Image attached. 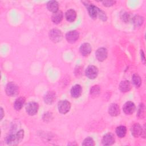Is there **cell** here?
Instances as JSON below:
<instances>
[{"label": "cell", "instance_id": "9", "mask_svg": "<svg viewBox=\"0 0 146 146\" xmlns=\"http://www.w3.org/2000/svg\"><path fill=\"white\" fill-rule=\"evenodd\" d=\"M107 50L104 47H100L98 48L95 52V56L96 59L100 61H104L107 57Z\"/></svg>", "mask_w": 146, "mask_h": 146}, {"label": "cell", "instance_id": "5", "mask_svg": "<svg viewBox=\"0 0 146 146\" xmlns=\"http://www.w3.org/2000/svg\"><path fill=\"white\" fill-rule=\"evenodd\" d=\"M58 108L60 113L65 114L70 111L71 108V103L66 100H61L58 103Z\"/></svg>", "mask_w": 146, "mask_h": 146}, {"label": "cell", "instance_id": "29", "mask_svg": "<svg viewBox=\"0 0 146 146\" xmlns=\"http://www.w3.org/2000/svg\"><path fill=\"white\" fill-rule=\"evenodd\" d=\"M123 18L124 21H125V22L128 21L129 20V15L128 14V13H125V14H124L123 17Z\"/></svg>", "mask_w": 146, "mask_h": 146}, {"label": "cell", "instance_id": "25", "mask_svg": "<svg viewBox=\"0 0 146 146\" xmlns=\"http://www.w3.org/2000/svg\"><path fill=\"white\" fill-rule=\"evenodd\" d=\"M100 92V88L98 85H95L90 90V94L92 96H98Z\"/></svg>", "mask_w": 146, "mask_h": 146}, {"label": "cell", "instance_id": "13", "mask_svg": "<svg viewBox=\"0 0 146 146\" xmlns=\"http://www.w3.org/2000/svg\"><path fill=\"white\" fill-rule=\"evenodd\" d=\"M92 51V47L90 43H83L79 48V51L80 54L84 56H88Z\"/></svg>", "mask_w": 146, "mask_h": 146}, {"label": "cell", "instance_id": "2", "mask_svg": "<svg viewBox=\"0 0 146 146\" xmlns=\"http://www.w3.org/2000/svg\"><path fill=\"white\" fill-rule=\"evenodd\" d=\"M6 93L10 96H15L19 94L18 86L13 82H9L6 86Z\"/></svg>", "mask_w": 146, "mask_h": 146}, {"label": "cell", "instance_id": "11", "mask_svg": "<svg viewBox=\"0 0 146 146\" xmlns=\"http://www.w3.org/2000/svg\"><path fill=\"white\" fill-rule=\"evenodd\" d=\"M135 105L133 102H127L124 104L123 110L126 115H131L133 113L135 110Z\"/></svg>", "mask_w": 146, "mask_h": 146}, {"label": "cell", "instance_id": "19", "mask_svg": "<svg viewBox=\"0 0 146 146\" xmlns=\"http://www.w3.org/2000/svg\"><path fill=\"white\" fill-rule=\"evenodd\" d=\"M47 7L50 11L54 13L58 10V3L55 1H49L47 4Z\"/></svg>", "mask_w": 146, "mask_h": 146}, {"label": "cell", "instance_id": "7", "mask_svg": "<svg viewBox=\"0 0 146 146\" xmlns=\"http://www.w3.org/2000/svg\"><path fill=\"white\" fill-rule=\"evenodd\" d=\"M87 10L90 16L93 19H95L98 15H100L101 12L102 11L92 4L87 5Z\"/></svg>", "mask_w": 146, "mask_h": 146}, {"label": "cell", "instance_id": "15", "mask_svg": "<svg viewBox=\"0 0 146 146\" xmlns=\"http://www.w3.org/2000/svg\"><path fill=\"white\" fill-rule=\"evenodd\" d=\"M56 99L55 93L53 91L47 92L44 96V101L47 104H52Z\"/></svg>", "mask_w": 146, "mask_h": 146}, {"label": "cell", "instance_id": "24", "mask_svg": "<svg viewBox=\"0 0 146 146\" xmlns=\"http://www.w3.org/2000/svg\"><path fill=\"white\" fill-rule=\"evenodd\" d=\"M132 21L136 26H140L143 23V18L139 15H135L132 18Z\"/></svg>", "mask_w": 146, "mask_h": 146}, {"label": "cell", "instance_id": "3", "mask_svg": "<svg viewBox=\"0 0 146 146\" xmlns=\"http://www.w3.org/2000/svg\"><path fill=\"white\" fill-rule=\"evenodd\" d=\"M50 39L54 43L60 42L63 38V34L60 30L58 29H52L49 33Z\"/></svg>", "mask_w": 146, "mask_h": 146}, {"label": "cell", "instance_id": "1", "mask_svg": "<svg viewBox=\"0 0 146 146\" xmlns=\"http://www.w3.org/2000/svg\"><path fill=\"white\" fill-rule=\"evenodd\" d=\"M24 136V131L22 129L19 130L15 134H11L6 137V142L8 145H14L19 144L23 139Z\"/></svg>", "mask_w": 146, "mask_h": 146}, {"label": "cell", "instance_id": "27", "mask_svg": "<svg viewBox=\"0 0 146 146\" xmlns=\"http://www.w3.org/2000/svg\"><path fill=\"white\" fill-rule=\"evenodd\" d=\"M144 115V106L143 104H141L139 106V107L137 110V116L139 118H143Z\"/></svg>", "mask_w": 146, "mask_h": 146}, {"label": "cell", "instance_id": "21", "mask_svg": "<svg viewBox=\"0 0 146 146\" xmlns=\"http://www.w3.org/2000/svg\"><path fill=\"white\" fill-rule=\"evenodd\" d=\"M25 103V99L23 97H20L16 99L14 103V107L17 111H19L23 107Z\"/></svg>", "mask_w": 146, "mask_h": 146}, {"label": "cell", "instance_id": "22", "mask_svg": "<svg viewBox=\"0 0 146 146\" xmlns=\"http://www.w3.org/2000/svg\"><path fill=\"white\" fill-rule=\"evenodd\" d=\"M127 129L125 126L120 125L116 128V133L117 136L120 138L124 137L126 135Z\"/></svg>", "mask_w": 146, "mask_h": 146}, {"label": "cell", "instance_id": "10", "mask_svg": "<svg viewBox=\"0 0 146 146\" xmlns=\"http://www.w3.org/2000/svg\"><path fill=\"white\" fill-rule=\"evenodd\" d=\"M131 130L132 135L135 137H137L139 136L142 135L143 133H145L144 131H143V129L141 126L138 123L134 124L132 126Z\"/></svg>", "mask_w": 146, "mask_h": 146}, {"label": "cell", "instance_id": "31", "mask_svg": "<svg viewBox=\"0 0 146 146\" xmlns=\"http://www.w3.org/2000/svg\"><path fill=\"white\" fill-rule=\"evenodd\" d=\"M1 119H2L3 118V109L2 108H1Z\"/></svg>", "mask_w": 146, "mask_h": 146}, {"label": "cell", "instance_id": "8", "mask_svg": "<svg viewBox=\"0 0 146 146\" xmlns=\"http://www.w3.org/2000/svg\"><path fill=\"white\" fill-rule=\"evenodd\" d=\"M79 37V33L76 30L70 31L68 32L66 35V38L68 42L73 43H75Z\"/></svg>", "mask_w": 146, "mask_h": 146}, {"label": "cell", "instance_id": "20", "mask_svg": "<svg viewBox=\"0 0 146 146\" xmlns=\"http://www.w3.org/2000/svg\"><path fill=\"white\" fill-rule=\"evenodd\" d=\"M119 89L122 92H128L131 89V85L128 80L121 81L119 84Z\"/></svg>", "mask_w": 146, "mask_h": 146}, {"label": "cell", "instance_id": "28", "mask_svg": "<svg viewBox=\"0 0 146 146\" xmlns=\"http://www.w3.org/2000/svg\"><path fill=\"white\" fill-rule=\"evenodd\" d=\"M103 3L104 6H107V7H109V6H112L115 3V1H105L103 2Z\"/></svg>", "mask_w": 146, "mask_h": 146}, {"label": "cell", "instance_id": "12", "mask_svg": "<svg viewBox=\"0 0 146 146\" xmlns=\"http://www.w3.org/2000/svg\"><path fill=\"white\" fill-rule=\"evenodd\" d=\"M115 143V136L111 133L106 134L102 139V144L104 145H110Z\"/></svg>", "mask_w": 146, "mask_h": 146}, {"label": "cell", "instance_id": "23", "mask_svg": "<svg viewBox=\"0 0 146 146\" xmlns=\"http://www.w3.org/2000/svg\"><path fill=\"white\" fill-rule=\"evenodd\" d=\"M132 81L133 83V84L139 87L140 86L141 84V80L140 77L139 76V75L138 74H134L132 76Z\"/></svg>", "mask_w": 146, "mask_h": 146}, {"label": "cell", "instance_id": "14", "mask_svg": "<svg viewBox=\"0 0 146 146\" xmlns=\"http://www.w3.org/2000/svg\"><path fill=\"white\" fill-rule=\"evenodd\" d=\"M108 113L112 116H116L120 113L119 106L116 103H112L108 107Z\"/></svg>", "mask_w": 146, "mask_h": 146}, {"label": "cell", "instance_id": "16", "mask_svg": "<svg viewBox=\"0 0 146 146\" xmlns=\"http://www.w3.org/2000/svg\"><path fill=\"white\" fill-rule=\"evenodd\" d=\"M82 92V88L80 85L76 84L74 86L71 90V94L73 98H79Z\"/></svg>", "mask_w": 146, "mask_h": 146}, {"label": "cell", "instance_id": "26", "mask_svg": "<svg viewBox=\"0 0 146 146\" xmlns=\"http://www.w3.org/2000/svg\"><path fill=\"white\" fill-rule=\"evenodd\" d=\"M82 145H89V146H94L95 145L94 141L91 137H87L86 138L83 142L82 143Z\"/></svg>", "mask_w": 146, "mask_h": 146}, {"label": "cell", "instance_id": "18", "mask_svg": "<svg viewBox=\"0 0 146 146\" xmlns=\"http://www.w3.org/2000/svg\"><path fill=\"white\" fill-rule=\"evenodd\" d=\"M65 17L67 21L73 22L76 18V13L73 9H70L66 11L65 14Z\"/></svg>", "mask_w": 146, "mask_h": 146}, {"label": "cell", "instance_id": "4", "mask_svg": "<svg viewBox=\"0 0 146 146\" xmlns=\"http://www.w3.org/2000/svg\"><path fill=\"white\" fill-rule=\"evenodd\" d=\"M85 73L88 78L90 79H94L98 75V69L96 66L90 65L86 68Z\"/></svg>", "mask_w": 146, "mask_h": 146}, {"label": "cell", "instance_id": "6", "mask_svg": "<svg viewBox=\"0 0 146 146\" xmlns=\"http://www.w3.org/2000/svg\"><path fill=\"white\" fill-rule=\"evenodd\" d=\"M39 109L38 104L34 102H31L27 104L26 106V112L29 115H35Z\"/></svg>", "mask_w": 146, "mask_h": 146}, {"label": "cell", "instance_id": "17", "mask_svg": "<svg viewBox=\"0 0 146 146\" xmlns=\"http://www.w3.org/2000/svg\"><path fill=\"white\" fill-rule=\"evenodd\" d=\"M62 19H63V13L60 10H58L57 11L54 13L51 17L52 21L55 24L59 23L62 21Z\"/></svg>", "mask_w": 146, "mask_h": 146}, {"label": "cell", "instance_id": "30", "mask_svg": "<svg viewBox=\"0 0 146 146\" xmlns=\"http://www.w3.org/2000/svg\"><path fill=\"white\" fill-rule=\"evenodd\" d=\"M141 59L143 60V63H145V58H144V54L143 51V50H141Z\"/></svg>", "mask_w": 146, "mask_h": 146}]
</instances>
